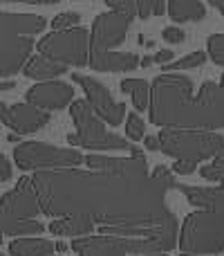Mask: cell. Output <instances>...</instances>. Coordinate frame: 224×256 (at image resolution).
<instances>
[{
  "mask_svg": "<svg viewBox=\"0 0 224 256\" xmlns=\"http://www.w3.org/2000/svg\"><path fill=\"white\" fill-rule=\"evenodd\" d=\"M162 36H164V40H166V43H182V40L186 38V34L184 32L180 30V27H166V30L162 32Z\"/></svg>",
  "mask_w": 224,
  "mask_h": 256,
  "instance_id": "4dcf8cb0",
  "label": "cell"
},
{
  "mask_svg": "<svg viewBox=\"0 0 224 256\" xmlns=\"http://www.w3.org/2000/svg\"><path fill=\"white\" fill-rule=\"evenodd\" d=\"M72 81L81 86L85 90V99H88L90 108L97 112L99 120L108 122L110 126H119L126 117V106L119 102H114L112 92L101 84L99 79H92V76H85V74H79L74 72L72 74Z\"/></svg>",
  "mask_w": 224,
  "mask_h": 256,
  "instance_id": "7c38bea8",
  "label": "cell"
},
{
  "mask_svg": "<svg viewBox=\"0 0 224 256\" xmlns=\"http://www.w3.org/2000/svg\"><path fill=\"white\" fill-rule=\"evenodd\" d=\"M177 256H202V254H186V252H182V254H177Z\"/></svg>",
  "mask_w": 224,
  "mask_h": 256,
  "instance_id": "ee69618b",
  "label": "cell"
},
{
  "mask_svg": "<svg viewBox=\"0 0 224 256\" xmlns=\"http://www.w3.org/2000/svg\"><path fill=\"white\" fill-rule=\"evenodd\" d=\"M177 218L173 212L164 214L162 218L141 225H99V232L108 236H126V238H144L155 243L162 252H171L177 245Z\"/></svg>",
  "mask_w": 224,
  "mask_h": 256,
  "instance_id": "30bf717a",
  "label": "cell"
},
{
  "mask_svg": "<svg viewBox=\"0 0 224 256\" xmlns=\"http://www.w3.org/2000/svg\"><path fill=\"white\" fill-rule=\"evenodd\" d=\"M144 144H146V148H148V150H159L157 137H150V135H146V137H144Z\"/></svg>",
  "mask_w": 224,
  "mask_h": 256,
  "instance_id": "d590c367",
  "label": "cell"
},
{
  "mask_svg": "<svg viewBox=\"0 0 224 256\" xmlns=\"http://www.w3.org/2000/svg\"><path fill=\"white\" fill-rule=\"evenodd\" d=\"M13 88V81H4V84H0V90H11Z\"/></svg>",
  "mask_w": 224,
  "mask_h": 256,
  "instance_id": "ab89813d",
  "label": "cell"
},
{
  "mask_svg": "<svg viewBox=\"0 0 224 256\" xmlns=\"http://www.w3.org/2000/svg\"><path fill=\"white\" fill-rule=\"evenodd\" d=\"M200 176L204 180L218 182V186H191V184H180L177 189L186 196L193 207L200 209H216V212H224V166L218 164H207L200 168Z\"/></svg>",
  "mask_w": 224,
  "mask_h": 256,
  "instance_id": "4fadbf2b",
  "label": "cell"
},
{
  "mask_svg": "<svg viewBox=\"0 0 224 256\" xmlns=\"http://www.w3.org/2000/svg\"><path fill=\"white\" fill-rule=\"evenodd\" d=\"M74 88L65 81H43L27 90L25 102L43 110H61L74 102Z\"/></svg>",
  "mask_w": 224,
  "mask_h": 256,
  "instance_id": "5bb4252c",
  "label": "cell"
},
{
  "mask_svg": "<svg viewBox=\"0 0 224 256\" xmlns=\"http://www.w3.org/2000/svg\"><path fill=\"white\" fill-rule=\"evenodd\" d=\"M76 25H81V16L76 12H63L52 18L54 30H70V27H76Z\"/></svg>",
  "mask_w": 224,
  "mask_h": 256,
  "instance_id": "f1b7e54d",
  "label": "cell"
},
{
  "mask_svg": "<svg viewBox=\"0 0 224 256\" xmlns=\"http://www.w3.org/2000/svg\"><path fill=\"white\" fill-rule=\"evenodd\" d=\"M4 112H7V104H2V102H0V122H2Z\"/></svg>",
  "mask_w": 224,
  "mask_h": 256,
  "instance_id": "60d3db41",
  "label": "cell"
},
{
  "mask_svg": "<svg viewBox=\"0 0 224 256\" xmlns=\"http://www.w3.org/2000/svg\"><path fill=\"white\" fill-rule=\"evenodd\" d=\"M108 7L112 9H119V12H128L132 14V16H137L135 14V0H106Z\"/></svg>",
  "mask_w": 224,
  "mask_h": 256,
  "instance_id": "1f68e13d",
  "label": "cell"
},
{
  "mask_svg": "<svg viewBox=\"0 0 224 256\" xmlns=\"http://www.w3.org/2000/svg\"><path fill=\"white\" fill-rule=\"evenodd\" d=\"M135 14L139 18H153L166 14V2L164 0H135Z\"/></svg>",
  "mask_w": 224,
  "mask_h": 256,
  "instance_id": "484cf974",
  "label": "cell"
},
{
  "mask_svg": "<svg viewBox=\"0 0 224 256\" xmlns=\"http://www.w3.org/2000/svg\"><path fill=\"white\" fill-rule=\"evenodd\" d=\"M180 250L186 254L218 256L224 252V212L198 209L182 222Z\"/></svg>",
  "mask_w": 224,
  "mask_h": 256,
  "instance_id": "5b68a950",
  "label": "cell"
},
{
  "mask_svg": "<svg viewBox=\"0 0 224 256\" xmlns=\"http://www.w3.org/2000/svg\"><path fill=\"white\" fill-rule=\"evenodd\" d=\"M119 88H121V92L130 94L137 110H146V108H148V104H150L148 81H144V79H123L121 84H119Z\"/></svg>",
  "mask_w": 224,
  "mask_h": 256,
  "instance_id": "cb8c5ba5",
  "label": "cell"
},
{
  "mask_svg": "<svg viewBox=\"0 0 224 256\" xmlns=\"http://www.w3.org/2000/svg\"><path fill=\"white\" fill-rule=\"evenodd\" d=\"M173 22H195L207 16V7L202 0H168L166 7Z\"/></svg>",
  "mask_w": 224,
  "mask_h": 256,
  "instance_id": "603a6c76",
  "label": "cell"
},
{
  "mask_svg": "<svg viewBox=\"0 0 224 256\" xmlns=\"http://www.w3.org/2000/svg\"><path fill=\"white\" fill-rule=\"evenodd\" d=\"M72 250L76 256H168L150 240L108 234L72 238Z\"/></svg>",
  "mask_w": 224,
  "mask_h": 256,
  "instance_id": "ba28073f",
  "label": "cell"
},
{
  "mask_svg": "<svg viewBox=\"0 0 224 256\" xmlns=\"http://www.w3.org/2000/svg\"><path fill=\"white\" fill-rule=\"evenodd\" d=\"M132 14L128 12H112L99 14L92 22L90 30V54H101V52H110L117 45H121L128 36V27L132 22Z\"/></svg>",
  "mask_w": 224,
  "mask_h": 256,
  "instance_id": "8fae6325",
  "label": "cell"
},
{
  "mask_svg": "<svg viewBox=\"0 0 224 256\" xmlns=\"http://www.w3.org/2000/svg\"><path fill=\"white\" fill-rule=\"evenodd\" d=\"M0 256H4V254H0Z\"/></svg>",
  "mask_w": 224,
  "mask_h": 256,
  "instance_id": "bcb514c9",
  "label": "cell"
},
{
  "mask_svg": "<svg viewBox=\"0 0 224 256\" xmlns=\"http://www.w3.org/2000/svg\"><path fill=\"white\" fill-rule=\"evenodd\" d=\"M70 117L76 126V132L67 135L70 146H81L88 150H137L128 140L108 132L103 120H99L97 112L90 108L88 99H74L70 104Z\"/></svg>",
  "mask_w": 224,
  "mask_h": 256,
  "instance_id": "277c9868",
  "label": "cell"
},
{
  "mask_svg": "<svg viewBox=\"0 0 224 256\" xmlns=\"http://www.w3.org/2000/svg\"><path fill=\"white\" fill-rule=\"evenodd\" d=\"M31 182L40 212L49 218L88 216L94 225H141L171 212L166 194L175 186V176L162 164L139 178L72 166L36 171Z\"/></svg>",
  "mask_w": 224,
  "mask_h": 256,
  "instance_id": "6da1fadb",
  "label": "cell"
},
{
  "mask_svg": "<svg viewBox=\"0 0 224 256\" xmlns=\"http://www.w3.org/2000/svg\"><path fill=\"white\" fill-rule=\"evenodd\" d=\"M209 56L213 58V63L224 66V34H211L207 40Z\"/></svg>",
  "mask_w": 224,
  "mask_h": 256,
  "instance_id": "83f0119b",
  "label": "cell"
},
{
  "mask_svg": "<svg viewBox=\"0 0 224 256\" xmlns=\"http://www.w3.org/2000/svg\"><path fill=\"white\" fill-rule=\"evenodd\" d=\"M47 230L54 236H70V238H79V236H90L94 232V220L88 216H61L52 218Z\"/></svg>",
  "mask_w": 224,
  "mask_h": 256,
  "instance_id": "44dd1931",
  "label": "cell"
},
{
  "mask_svg": "<svg viewBox=\"0 0 224 256\" xmlns=\"http://www.w3.org/2000/svg\"><path fill=\"white\" fill-rule=\"evenodd\" d=\"M36 50L63 66L85 68L90 61V32L85 27L54 30L36 43Z\"/></svg>",
  "mask_w": 224,
  "mask_h": 256,
  "instance_id": "52a82bcc",
  "label": "cell"
},
{
  "mask_svg": "<svg viewBox=\"0 0 224 256\" xmlns=\"http://www.w3.org/2000/svg\"><path fill=\"white\" fill-rule=\"evenodd\" d=\"M173 61V52L171 50H162V52H157L153 56V63H159V66H164V63H171Z\"/></svg>",
  "mask_w": 224,
  "mask_h": 256,
  "instance_id": "e575fe53",
  "label": "cell"
},
{
  "mask_svg": "<svg viewBox=\"0 0 224 256\" xmlns=\"http://www.w3.org/2000/svg\"><path fill=\"white\" fill-rule=\"evenodd\" d=\"M213 158H216V162H213V164H218V166H224V144H222V148L218 150L216 155H213Z\"/></svg>",
  "mask_w": 224,
  "mask_h": 256,
  "instance_id": "8d00e7d4",
  "label": "cell"
},
{
  "mask_svg": "<svg viewBox=\"0 0 224 256\" xmlns=\"http://www.w3.org/2000/svg\"><path fill=\"white\" fill-rule=\"evenodd\" d=\"M126 120V140L128 142H139L146 137V124L137 112H128Z\"/></svg>",
  "mask_w": 224,
  "mask_h": 256,
  "instance_id": "4316f807",
  "label": "cell"
},
{
  "mask_svg": "<svg viewBox=\"0 0 224 256\" xmlns=\"http://www.w3.org/2000/svg\"><path fill=\"white\" fill-rule=\"evenodd\" d=\"M40 202L31 178H20L11 191L0 198V227L4 236H38L45 225L38 220Z\"/></svg>",
  "mask_w": 224,
  "mask_h": 256,
  "instance_id": "3957f363",
  "label": "cell"
},
{
  "mask_svg": "<svg viewBox=\"0 0 224 256\" xmlns=\"http://www.w3.org/2000/svg\"><path fill=\"white\" fill-rule=\"evenodd\" d=\"M92 171H103V173H114V176H148V162L146 155L139 148L130 155V158H110V155H88L83 158Z\"/></svg>",
  "mask_w": 224,
  "mask_h": 256,
  "instance_id": "9a60e30c",
  "label": "cell"
},
{
  "mask_svg": "<svg viewBox=\"0 0 224 256\" xmlns=\"http://www.w3.org/2000/svg\"><path fill=\"white\" fill-rule=\"evenodd\" d=\"M36 43L31 36H0V79L22 70Z\"/></svg>",
  "mask_w": 224,
  "mask_h": 256,
  "instance_id": "2e32d148",
  "label": "cell"
},
{
  "mask_svg": "<svg viewBox=\"0 0 224 256\" xmlns=\"http://www.w3.org/2000/svg\"><path fill=\"white\" fill-rule=\"evenodd\" d=\"M207 52H191L189 56H182L177 63H164V70L168 72H180V70H191V68H200L207 63Z\"/></svg>",
  "mask_w": 224,
  "mask_h": 256,
  "instance_id": "d4e9b609",
  "label": "cell"
},
{
  "mask_svg": "<svg viewBox=\"0 0 224 256\" xmlns=\"http://www.w3.org/2000/svg\"><path fill=\"white\" fill-rule=\"evenodd\" d=\"M47 122H49L47 110L36 108L27 102L7 106V112H4V117H2V124L9 126L13 132H18V135H29V132L40 130Z\"/></svg>",
  "mask_w": 224,
  "mask_h": 256,
  "instance_id": "e0dca14e",
  "label": "cell"
},
{
  "mask_svg": "<svg viewBox=\"0 0 224 256\" xmlns=\"http://www.w3.org/2000/svg\"><path fill=\"white\" fill-rule=\"evenodd\" d=\"M88 66L97 72H130L139 68V56L132 52H101L90 54Z\"/></svg>",
  "mask_w": 224,
  "mask_h": 256,
  "instance_id": "d6986e66",
  "label": "cell"
},
{
  "mask_svg": "<svg viewBox=\"0 0 224 256\" xmlns=\"http://www.w3.org/2000/svg\"><path fill=\"white\" fill-rule=\"evenodd\" d=\"M173 173H180V176H191V173L198 171V162H189V160H175L171 168Z\"/></svg>",
  "mask_w": 224,
  "mask_h": 256,
  "instance_id": "f546056e",
  "label": "cell"
},
{
  "mask_svg": "<svg viewBox=\"0 0 224 256\" xmlns=\"http://www.w3.org/2000/svg\"><path fill=\"white\" fill-rule=\"evenodd\" d=\"M56 250H58V252H65L67 245H65V243H56Z\"/></svg>",
  "mask_w": 224,
  "mask_h": 256,
  "instance_id": "b9f144b4",
  "label": "cell"
},
{
  "mask_svg": "<svg viewBox=\"0 0 224 256\" xmlns=\"http://www.w3.org/2000/svg\"><path fill=\"white\" fill-rule=\"evenodd\" d=\"M56 252V245L38 236H18L9 243L11 256H52Z\"/></svg>",
  "mask_w": 224,
  "mask_h": 256,
  "instance_id": "7402d4cb",
  "label": "cell"
},
{
  "mask_svg": "<svg viewBox=\"0 0 224 256\" xmlns=\"http://www.w3.org/2000/svg\"><path fill=\"white\" fill-rule=\"evenodd\" d=\"M150 122L162 128H224V74L220 84H202L198 97L193 79L180 72H164L150 84Z\"/></svg>",
  "mask_w": 224,
  "mask_h": 256,
  "instance_id": "7a4b0ae2",
  "label": "cell"
},
{
  "mask_svg": "<svg viewBox=\"0 0 224 256\" xmlns=\"http://www.w3.org/2000/svg\"><path fill=\"white\" fill-rule=\"evenodd\" d=\"M22 72H25V76H29V79L49 81V79H58V76L67 74V66H63V63L54 61V58L38 52V54H31L25 61Z\"/></svg>",
  "mask_w": 224,
  "mask_h": 256,
  "instance_id": "ffe728a7",
  "label": "cell"
},
{
  "mask_svg": "<svg viewBox=\"0 0 224 256\" xmlns=\"http://www.w3.org/2000/svg\"><path fill=\"white\" fill-rule=\"evenodd\" d=\"M58 0H0V4H56Z\"/></svg>",
  "mask_w": 224,
  "mask_h": 256,
  "instance_id": "836d02e7",
  "label": "cell"
},
{
  "mask_svg": "<svg viewBox=\"0 0 224 256\" xmlns=\"http://www.w3.org/2000/svg\"><path fill=\"white\" fill-rule=\"evenodd\" d=\"M11 180V162L4 153H0V182Z\"/></svg>",
  "mask_w": 224,
  "mask_h": 256,
  "instance_id": "d6a6232c",
  "label": "cell"
},
{
  "mask_svg": "<svg viewBox=\"0 0 224 256\" xmlns=\"http://www.w3.org/2000/svg\"><path fill=\"white\" fill-rule=\"evenodd\" d=\"M47 20L36 14L0 12V36H34L45 30Z\"/></svg>",
  "mask_w": 224,
  "mask_h": 256,
  "instance_id": "ac0fdd59",
  "label": "cell"
},
{
  "mask_svg": "<svg viewBox=\"0 0 224 256\" xmlns=\"http://www.w3.org/2000/svg\"><path fill=\"white\" fill-rule=\"evenodd\" d=\"M13 162L20 171H47L79 166L83 164V155L74 148H61L43 142H22L13 150Z\"/></svg>",
  "mask_w": 224,
  "mask_h": 256,
  "instance_id": "9c48e42d",
  "label": "cell"
},
{
  "mask_svg": "<svg viewBox=\"0 0 224 256\" xmlns=\"http://www.w3.org/2000/svg\"><path fill=\"white\" fill-rule=\"evenodd\" d=\"M9 142H20V135H18V132L16 135H9Z\"/></svg>",
  "mask_w": 224,
  "mask_h": 256,
  "instance_id": "7bdbcfd3",
  "label": "cell"
},
{
  "mask_svg": "<svg viewBox=\"0 0 224 256\" xmlns=\"http://www.w3.org/2000/svg\"><path fill=\"white\" fill-rule=\"evenodd\" d=\"M2 236H4V234H2V227H0V243H2Z\"/></svg>",
  "mask_w": 224,
  "mask_h": 256,
  "instance_id": "f6af8a7d",
  "label": "cell"
},
{
  "mask_svg": "<svg viewBox=\"0 0 224 256\" xmlns=\"http://www.w3.org/2000/svg\"><path fill=\"white\" fill-rule=\"evenodd\" d=\"M209 2H211V4H213V7H216V9H218V12H220V14H222V16H224V0H209Z\"/></svg>",
  "mask_w": 224,
  "mask_h": 256,
  "instance_id": "74e56055",
  "label": "cell"
},
{
  "mask_svg": "<svg viewBox=\"0 0 224 256\" xmlns=\"http://www.w3.org/2000/svg\"><path fill=\"white\" fill-rule=\"evenodd\" d=\"M139 66H144V68L153 66V56H144V58H139Z\"/></svg>",
  "mask_w": 224,
  "mask_h": 256,
  "instance_id": "f35d334b",
  "label": "cell"
},
{
  "mask_svg": "<svg viewBox=\"0 0 224 256\" xmlns=\"http://www.w3.org/2000/svg\"><path fill=\"white\" fill-rule=\"evenodd\" d=\"M159 150L175 160L204 162L222 148L224 137L216 130H198V128H162L157 132Z\"/></svg>",
  "mask_w": 224,
  "mask_h": 256,
  "instance_id": "8992f818",
  "label": "cell"
}]
</instances>
